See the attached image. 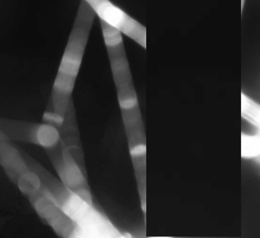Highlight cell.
<instances>
[{
    "label": "cell",
    "instance_id": "cell-1",
    "mask_svg": "<svg viewBox=\"0 0 260 238\" xmlns=\"http://www.w3.org/2000/svg\"><path fill=\"white\" fill-rule=\"evenodd\" d=\"M24 158L41 184L76 224L78 237H127L95 205L75 194L30 155H25Z\"/></svg>",
    "mask_w": 260,
    "mask_h": 238
},
{
    "label": "cell",
    "instance_id": "cell-2",
    "mask_svg": "<svg viewBox=\"0 0 260 238\" xmlns=\"http://www.w3.org/2000/svg\"><path fill=\"white\" fill-rule=\"evenodd\" d=\"M96 14L86 0L81 1L55 76L49 106L63 118L73 102L72 94Z\"/></svg>",
    "mask_w": 260,
    "mask_h": 238
},
{
    "label": "cell",
    "instance_id": "cell-3",
    "mask_svg": "<svg viewBox=\"0 0 260 238\" xmlns=\"http://www.w3.org/2000/svg\"><path fill=\"white\" fill-rule=\"evenodd\" d=\"M0 166L10 181L28 198L41 188V181L21 151L8 140L0 139Z\"/></svg>",
    "mask_w": 260,
    "mask_h": 238
},
{
    "label": "cell",
    "instance_id": "cell-4",
    "mask_svg": "<svg viewBox=\"0 0 260 238\" xmlns=\"http://www.w3.org/2000/svg\"><path fill=\"white\" fill-rule=\"evenodd\" d=\"M45 151L62 184L87 202L95 205L87 174L74 159L61 139L56 146Z\"/></svg>",
    "mask_w": 260,
    "mask_h": 238
},
{
    "label": "cell",
    "instance_id": "cell-5",
    "mask_svg": "<svg viewBox=\"0 0 260 238\" xmlns=\"http://www.w3.org/2000/svg\"><path fill=\"white\" fill-rule=\"evenodd\" d=\"M0 131L10 141L31 144L44 150L54 147L60 141L58 129L44 122L0 117Z\"/></svg>",
    "mask_w": 260,
    "mask_h": 238
},
{
    "label": "cell",
    "instance_id": "cell-6",
    "mask_svg": "<svg viewBox=\"0 0 260 238\" xmlns=\"http://www.w3.org/2000/svg\"><path fill=\"white\" fill-rule=\"evenodd\" d=\"M28 199L38 216L57 235L62 237H78L77 225L42 184L40 190Z\"/></svg>",
    "mask_w": 260,
    "mask_h": 238
},
{
    "label": "cell",
    "instance_id": "cell-7",
    "mask_svg": "<svg viewBox=\"0 0 260 238\" xmlns=\"http://www.w3.org/2000/svg\"><path fill=\"white\" fill-rule=\"evenodd\" d=\"M99 19L122 32L144 49L146 28L109 0H86Z\"/></svg>",
    "mask_w": 260,
    "mask_h": 238
},
{
    "label": "cell",
    "instance_id": "cell-8",
    "mask_svg": "<svg viewBox=\"0 0 260 238\" xmlns=\"http://www.w3.org/2000/svg\"><path fill=\"white\" fill-rule=\"evenodd\" d=\"M123 125L143 121L132 75L113 79Z\"/></svg>",
    "mask_w": 260,
    "mask_h": 238
},
{
    "label": "cell",
    "instance_id": "cell-9",
    "mask_svg": "<svg viewBox=\"0 0 260 238\" xmlns=\"http://www.w3.org/2000/svg\"><path fill=\"white\" fill-rule=\"evenodd\" d=\"M58 130L69 152L83 172L87 174L73 102L69 106Z\"/></svg>",
    "mask_w": 260,
    "mask_h": 238
},
{
    "label": "cell",
    "instance_id": "cell-10",
    "mask_svg": "<svg viewBox=\"0 0 260 238\" xmlns=\"http://www.w3.org/2000/svg\"><path fill=\"white\" fill-rule=\"evenodd\" d=\"M109 59L126 55L121 33L100 19Z\"/></svg>",
    "mask_w": 260,
    "mask_h": 238
},
{
    "label": "cell",
    "instance_id": "cell-11",
    "mask_svg": "<svg viewBox=\"0 0 260 238\" xmlns=\"http://www.w3.org/2000/svg\"><path fill=\"white\" fill-rule=\"evenodd\" d=\"M260 155V134L253 135L241 133V157L245 159H253L259 163Z\"/></svg>",
    "mask_w": 260,
    "mask_h": 238
},
{
    "label": "cell",
    "instance_id": "cell-12",
    "mask_svg": "<svg viewBox=\"0 0 260 238\" xmlns=\"http://www.w3.org/2000/svg\"><path fill=\"white\" fill-rule=\"evenodd\" d=\"M241 116L259 129L260 106L244 93L241 92Z\"/></svg>",
    "mask_w": 260,
    "mask_h": 238
},
{
    "label": "cell",
    "instance_id": "cell-13",
    "mask_svg": "<svg viewBox=\"0 0 260 238\" xmlns=\"http://www.w3.org/2000/svg\"><path fill=\"white\" fill-rule=\"evenodd\" d=\"M0 139L9 140L6 136L0 131Z\"/></svg>",
    "mask_w": 260,
    "mask_h": 238
}]
</instances>
